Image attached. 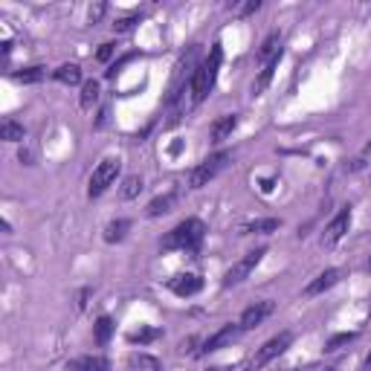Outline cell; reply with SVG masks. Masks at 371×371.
<instances>
[{"instance_id":"11","label":"cell","mask_w":371,"mask_h":371,"mask_svg":"<svg viewBox=\"0 0 371 371\" xmlns=\"http://www.w3.org/2000/svg\"><path fill=\"white\" fill-rule=\"evenodd\" d=\"M343 276H345V273H343L340 267H331V270H325V273H319V276H316L308 287H304V296H319V293H325V290H331L334 284H340Z\"/></svg>"},{"instance_id":"20","label":"cell","mask_w":371,"mask_h":371,"mask_svg":"<svg viewBox=\"0 0 371 371\" xmlns=\"http://www.w3.org/2000/svg\"><path fill=\"white\" fill-rule=\"evenodd\" d=\"M282 58V55H279ZM279 58H273L270 64H264V70H261V76L255 78V85H252V93L255 96H261L264 90H267V85L273 82V73H276V67H279Z\"/></svg>"},{"instance_id":"6","label":"cell","mask_w":371,"mask_h":371,"mask_svg":"<svg viewBox=\"0 0 371 371\" xmlns=\"http://www.w3.org/2000/svg\"><path fill=\"white\" fill-rule=\"evenodd\" d=\"M119 166H122V163H119V159H114V157L102 159V163L96 166L93 177H90V189H87V195H90V198H99V195H105V191H107V186L117 180Z\"/></svg>"},{"instance_id":"16","label":"cell","mask_w":371,"mask_h":371,"mask_svg":"<svg viewBox=\"0 0 371 371\" xmlns=\"http://www.w3.org/2000/svg\"><path fill=\"white\" fill-rule=\"evenodd\" d=\"M174 200H177L174 191H169V195H159V198H154V200L148 203V209H145V215H148V218H159V215H166V212H171Z\"/></svg>"},{"instance_id":"29","label":"cell","mask_w":371,"mask_h":371,"mask_svg":"<svg viewBox=\"0 0 371 371\" xmlns=\"http://www.w3.org/2000/svg\"><path fill=\"white\" fill-rule=\"evenodd\" d=\"M137 21H139L137 15H128V18H119V21L114 24V29H117V32H128V29H134Z\"/></svg>"},{"instance_id":"36","label":"cell","mask_w":371,"mask_h":371,"mask_svg":"<svg viewBox=\"0 0 371 371\" xmlns=\"http://www.w3.org/2000/svg\"><path fill=\"white\" fill-rule=\"evenodd\" d=\"M368 270H371V255H368Z\"/></svg>"},{"instance_id":"25","label":"cell","mask_w":371,"mask_h":371,"mask_svg":"<svg viewBox=\"0 0 371 371\" xmlns=\"http://www.w3.org/2000/svg\"><path fill=\"white\" fill-rule=\"evenodd\" d=\"M142 191V180L137 174H131V177H125L122 180V189H119V195H122V200H134L137 195Z\"/></svg>"},{"instance_id":"7","label":"cell","mask_w":371,"mask_h":371,"mask_svg":"<svg viewBox=\"0 0 371 371\" xmlns=\"http://www.w3.org/2000/svg\"><path fill=\"white\" fill-rule=\"evenodd\" d=\"M348 227H351V209L345 206V209L336 212V218L325 227V232H322V247H334L336 241H343L345 232H348Z\"/></svg>"},{"instance_id":"18","label":"cell","mask_w":371,"mask_h":371,"mask_svg":"<svg viewBox=\"0 0 371 371\" xmlns=\"http://www.w3.org/2000/svg\"><path fill=\"white\" fill-rule=\"evenodd\" d=\"M114 319H110V316H99V319H96V325H93V340L96 343H99V345H105L107 340H110V334H114Z\"/></svg>"},{"instance_id":"1","label":"cell","mask_w":371,"mask_h":371,"mask_svg":"<svg viewBox=\"0 0 371 371\" xmlns=\"http://www.w3.org/2000/svg\"><path fill=\"white\" fill-rule=\"evenodd\" d=\"M221 61H223V50L221 44H212L206 61L195 70V78H191V102L200 105L209 93H212L215 82H218V70H221Z\"/></svg>"},{"instance_id":"38","label":"cell","mask_w":371,"mask_h":371,"mask_svg":"<svg viewBox=\"0 0 371 371\" xmlns=\"http://www.w3.org/2000/svg\"><path fill=\"white\" fill-rule=\"evenodd\" d=\"M325 371H334V368H325Z\"/></svg>"},{"instance_id":"26","label":"cell","mask_w":371,"mask_h":371,"mask_svg":"<svg viewBox=\"0 0 371 371\" xmlns=\"http://www.w3.org/2000/svg\"><path fill=\"white\" fill-rule=\"evenodd\" d=\"M159 336V328H139V331H134V334H128V343L131 345H148V343H154Z\"/></svg>"},{"instance_id":"5","label":"cell","mask_w":371,"mask_h":371,"mask_svg":"<svg viewBox=\"0 0 371 371\" xmlns=\"http://www.w3.org/2000/svg\"><path fill=\"white\" fill-rule=\"evenodd\" d=\"M267 255V250L264 247H258V250H252V252H247L244 258H238V261L227 270V276H223V287H232V284H241L244 279H250V273L261 264V258Z\"/></svg>"},{"instance_id":"30","label":"cell","mask_w":371,"mask_h":371,"mask_svg":"<svg viewBox=\"0 0 371 371\" xmlns=\"http://www.w3.org/2000/svg\"><path fill=\"white\" fill-rule=\"evenodd\" d=\"M114 53H117V44H102L99 53H96V58H99V61H110V55H114Z\"/></svg>"},{"instance_id":"14","label":"cell","mask_w":371,"mask_h":371,"mask_svg":"<svg viewBox=\"0 0 371 371\" xmlns=\"http://www.w3.org/2000/svg\"><path fill=\"white\" fill-rule=\"evenodd\" d=\"M282 227L279 218H261V221H252V223H244L241 227V235H270Z\"/></svg>"},{"instance_id":"4","label":"cell","mask_w":371,"mask_h":371,"mask_svg":"<svg viewBox=\"0 0 371 371\" xmlns=\"http://www.w3.org/2000/svg\"><path fill=\"white\" fill-rule=\"evenodd\" d=\"M290 343H293V334H290V331H282V334H276V336H273V340H267L261 348H258V351L252 354L250 365H252V368H264L267 363H273L276 357H282V354L290 348Z\"/></svg>"},{"instance_id":"22","label":"cell","mask_w":371,"mask_h":371,"mask_svg":"<svg viewBox=\"0 0 371 371\" xmlns=\"http://www.w3.org/2000/svg\"><path fill=\"white\" fill-rule=\"evenodd\" d=\"M131 230V221H114V223H107V230H105V241L107 244H117V241L125 238V232Z\"/></svg>"},{"instance_id":"28","label":"cell","mask_w":371,"mask_h":371,"mask_svg":"<svg viewBox=\"0 0 371 371\" xmlns=\"http://www.w3.org/2000/svg\"><path fill=\"white\" fill-rule=\"evenodd\" d=\"M258 9H261V0H247V3H235V6H230V12L238 15V18H244V15H252V12H258Z\"/></svg>"},{"instance_id":"34","label":"cell","mask_w":371,"mask_h":371,"mask_svg":"<svg viewBox=\"0 0 371 371\" xmlns=\"http://www.w3.org/2000/svg\"><path fill=\"white\" fill-rule=\"evenodd\" d=\"M261 191H273V180H264L261 183Z\"/></svg>"},{"instance_id":"31","label":"cell","mask_w":371,"mask_h":371,"mask_svg":"<svg viewBox=\"0 0 371 371\" xmlns=\"http://www.w3.org/2000/svg\"><path fill=\"white\" fill-rule=\"evenodd\" d=\"M105 3H96V6H90V24H99L102 21V15H105Z\"/></svg>"},{"instance_id":"24","label":"cell","mask_w":371,"mask_h":371,"mask_svg":"<svg viewBox=\"0 0 371 371\" xmlns=\"http://www.w3.org/2000/svg\"><path fill=\"white\" fill-rule=\"evenodd\" d=\"M44 67H24V70H18V73H12V78L15 82H21V85H35V82H41L44 78Z\"/></svg>"},{"instance_id":"21","label":"cell","mask_w":371,"mask_h":371,"mask_svg":"<svg viewBox=\"0 0 371 371\" xmlns=\"http://www.w3.org/2000/svg\"><path fill=\"white\" fill-rule=\"evenodd\" d=\"M128 368L131 371H159V363L148 354H131L128 357Z\"/></svg>"},{"instance_id":"9","label":"cell","mask_w":371,"mask_h":371,"mask_svg":"<svg viewBox=\"0 0 371 371\" xmlns=\"http://www.w3.org/2000/svg\"><path fill=\"white\" fill-rule=\"evenodd\" d=\"M273 311H276V304H273V302H255V304H250L244 313H241V322H238V325L244 328V331H252L255 325H261V322H264Z\"/></svg>"},{"instance_id":"37","label":"cell","mask_w":371,"mask_h":371,"mask_svg":"<svg viewBox=\"0 0 371 371\" xmlns=\"http://www.w3.org/2000/svg\"><path fill=\"white\" fill-rule=\"evenodd\" d=\"M209 371H218V368H209Z\"/></svg>"},{"instance_id":"23","label":"cell","mask_w":371,"mask_h":371,"mask_svg":"<svg viewBox=\"0 0 371 371\" xmlns=\"http://www.w3.org/2000/svg\"><path fill=\"white\" fill-rule=\"evenodd\" d=\"M78 102H82L85 110H90L96 102H99V82H93V78H90V82H85L82 85V99H78Z\"/></svg>"},{"instance_id":"3","label":"cell","mask_w":371,"mask_h":371,"mask_svg":"<svg viewBox=\"0 0 371 371\" xmlns=\"http://www.w3.org/2000/svg\"><path fill=\"white\" fill-rule=\"evenodd\" d=\"M230 159H232V157H230L227 151H221V154H215V157L203 159L198 169H191V174H189V189H203L209 180H215V177L230 166Z\"/></svg>"},{"instance_id":"27","label":"cell","mask_w":371,"mask_h":371,"mask_svg":"<svg viewBox=\"0 0 371 371\" xmlns=\"http://www.w3.org/2000/svg\"><path fill=\"white\" fill-rule=\"evenodd\" d=\"M354 340H357V334H336V336H331V340L325 343V351H340L343 345H348V343H354Z\"/></svg>"},{"instance_id":"13","label":"cell","mask_w":371,"mask_h":371,"mask_svg":"<svg viewBox=\"0 0 371 371\" xmlns=\"http://www.w3.org/2000/svg\"><path fill=\"white\" fill-rule=\"evenodd\" d=\"M70 371H110V360L102 354H93V357H78L67 365Z\"/></svg>"},{"instance_id":"2","label":"cell","mask_w":371,"mask_h":371,"mask_svg":"<svg viewBox=\"0 0 371 371\" xmlns=\"http://www.w3.org/2000/svg\"><path fill=\"white\" fill-rule=\"evenodd\" d=\"M203 235H206V223L198 221V218H186L183 223L163 238V250L171 252V250H186V252H195L200 244H203Z\"/></svg>"},{"instance_id":"33","label":"cell","mask_w":371,"mask_h":371,"mask_svg":"<svg viewBox=\"0 0 371 371\" xmlns=\"http://www.w3.org/2000/svg\"><path fill=\"white\" fill-rule=\"evenodd\" d=\"M368 157H371V142H368V145H365V148H363V157H360V159H363V163H365V159H368Z\"/></svg>"},{"instance_id":"15","label":"cell","mask_w":371,"mask_h":371,"mask_svg":"<svg viewBox=\"0 0 371 371\" xmlns=\"http://www.w3.org/2000/svg\"><path fill=\"white\" fill-rule=\"evenodd\" d=\"M279 55H282V35H279V32H273V35L264 38L261 50H258V61L270 64L273 58H279Z\"/></svg>"},{"instance_id":"17","label":"cell","mask_w":371,"mask_h":371,"mask_svg":"<svg viewBox=\"0 0 371 371\" xmlns=\"http://www.w3.org/2000/svg\"><path fill=\"white\" fill-rule=\"evenodd\" d=\"M53 76H55V82H61V85H78L82 82V70H78V64H61Z\"/></svg>"},{"instance_id":"12","label":"cell","mask_w":371,"mask_h":371,"mask_svg":"<svg viewBox=\"0 0 371 371\" xmlns=\"http://www.w3.org/2000/svg\"><path fill=\"white\" fill-rule=\"evenodd\" d=\"M235 128H238V117H235V114L221 117V119H215L212 128H209V139H212L215 145H221L223 139H230V137H232Z\"/></svg>"},{"instance_id":"35","label":"cell","mask_w":371,"mask_h":371,"mask_svg":"<svg viewBox=\"0 0 371 371\" xmlns=\"http://www.w3.org/2000/svg\"><path fill=\"white\" fill-rule=\"evenodd\" d=\"M365 365H371V354H368V360H365Z\"/></svg>"},{"instance_id":"10","label":"cell","mask_w":371,"mask_h":371,"mask_svg":"<svg viewBox=\"0 0 371 371\" xmlns=\"http://www.w3.org/2000/svg\"><path fill=\"white\" fill-rule=\"evenodd\" d=\"M169 290L174 296H180V299H189V296H195L203 290V279L195 276V273H186V276H174L169 282Z\"/></svg>"},{"instance_id":"8","label":"cell","mask_w":371,"mask_h":371,"mask_svg":"<svg viewBox=\"0 0 371 371\" xmlns=\"http://www.w3.org/2000/svg\"><path fill=\"white\" fill-rule=\"evenodd\" d=\"M241 325H223L218 334H212L209 340L203 343V348H200V354H215V351H221V348H227V345H232L238 336H241Z\"/></svg>"},{"instance_id":"32","label":"cell","mask_w":371,"mask_h":371,"mask_svg":"<svg viewBox=\"0 0 371 371\" xmlns=\"http://www.w3.org/2000/svg\"><path fill=\"white\" fill-rule=\"evenodd\" d=\"M87 296H90V290L85 287L82 293H78V311H85V304H87Z\"/></svg>"},{"instance_id":"19","label":"cell","mask_w":371,"mask_h":371,"mask_svg":"<svg viewBox=\"0 0 371 371\" xmlns=\"http://www.w3.org/2000/svg\"><path fill=\"white\" fill-rule=\"evenodd\" d=\"M0 137H3L6 142H21L26 137V131H24V125H18L15 119L6 117L3 122H0Z\"/></svg>"}]
</instances>
